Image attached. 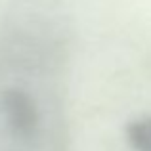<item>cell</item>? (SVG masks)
Listing matches in <instances>:
<instances>
[{"label": "cell", "instance_id": "cell-2", "mask_svg": "<svg viewBox=\"0 0 151 151\" xmlns=\"http://www.w3.org/2000/svg\"><path fill=\"white\" fill-rule=\"evenodd\" d=\"M124 132L128 144L136 151H151V117H142L128 122Z\"/></svg>", "mask_w": 151, "mask_h": 151}, {"label": "cell", "instance_id": "cell-1", "mask_svg": "<svg viewBox=\"0 0 151 151\" xmlns=\"http://www.w3.org/2000/svg\"><path fill=\"white\" fill-rule=\"evenodd\" d=\"M0 107H2L4 122L14 138L31 140L37 136L40 117L33 98L27 92L17 88L4 90L0 96Z\"/></svg>", "mask_w": 151, "mask_h": 151}]
</instances>
